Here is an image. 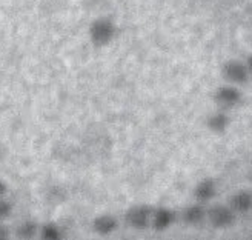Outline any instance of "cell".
<instances>
[{"label":"cell","instance_id":"6da1fadb","mask_svg":"<svg viewBox=\"0 0 252 240\" xmlns=\"http://www.w3.org/2000/svg\"><path fill=\"white\" fill-rule=\"evenodd\" d=\"M116 33H117V28L114 22L108 17H100V19H95L91 27H90V40L95 45V46H106L109 45L112 40H114L116 37Z\"/></svg>","mask_w":252,"mask_h":240},{"label":"cell","instance_id":"7a4b0ae2","mask_svg":"<svg viewBox=\"0 0 252 240\" xmlns=\"http://www.w3.org/2000/svg\"><path fill=\"white\" fill-rule=\"evenodd\" d=\"M237 214L229 208V205L216 204L206 209V220L216 230H226L235 223Z\"/></svg>","mask_w":252,"mask_h":240},{"label":"cell","instance_id":"3957f363","mask_svg":"<svg viewBox=\"0 0 252 240\" xmlns=\"http://www.w3.org/2000/svg\"><path fill=\"white\" fill-rule=\"evenodd\" d=\"M153 206L149 205H134L126 212V223L134 230H148L151 226V217H153Z\"/></svg>","mask_w":252,"mask_h":240},{"label":"cell","instance_id":"277c9868","mask_svg":"<svg viewBox=\"0 0 252 240\" xmlns=\"http://www.w3.org/2000/svg\"><path fill=\"white\" fill-rule=\"evenodd\" d=\"M221 74L231 85H245L251 77V69L240 60H228L223 65Z\"/></svg>","mask_w":252,"mask_h":240},{"label":"cell","instance_id":"5b68a950","mask_svg":"<svg viewBox=\"0 0 252 240\" xmlns=\"http://www.w3.org/2000/svg\"><path fill=\"white\" fill-rule=\"evenodd\" d=\"M214 102L223 109L235 108L242 102V91L235 85H223L217 88V91L214 93Z\"/></svg>","mask_w":252,"mask_h":240},{"label":"cell","instance_id":"8992f818","mask_svg":"<svg viewBox=\"0 0 252 240\" xmlns=\"http://www.w3.org/2000/svg\"><path fill=\"white\" fill-rule=\"evenodd\" d=\"M177 220V214L166 206H160L153 209L151 217V228L154 231H166L169 226Z\"/></svg>","mask_w":252,"mask_h":240},{"label":"cell","instance_id":"52a82bcc","mask_svg":"<svg viewBox=\"0 0 252 240\" xmlns=\"http://www.w3.org/2000/svg\"><path fill=\"white\" fill-rule=\"evenodd\" d=\"M119 230V219L112 214H100L93 220V231L98 236H111Z\"/></svg>","mask_w":252,"mask_h":240},{"label":"cell","instance_id":"ba28073f","mask_svg":"<svg viewBox=\"0 0 252 240\" xmlns=\"http://www.w3.org/2000/svg\"><path fill=\"white\" fill-rule=\"evenodd\" d=\"M217 196V183L214 179H201L194 188V199L198 204H208Z\"/></svg>","mask_w":252,"mask_h":240},{"label":"cell","instance_id":"9c48e42d","mask_svg":"<svg viewBox=\"0 0 252 240\" xmlns=\"http://www.w3.org/2000/svg\"><path fill=\"white\" fill-rule=\"evenodd\" d=\"M229 208L235 214H245L252 209V194L248 189H242V191H237L231 196L229 199Z\"/></svg>","mask_w":252,"mask_h":240},{"label":"cell","instance_id":"30bf717a","mask_svg":"<svg viewBox=\"0 0 252 240\" xmlns=\"http://www.w3.org/2000/svg\"><path fill=\"white\" fill-rule=\"evenodd\" d=\"M183 222L186 225H191V226H195V225H200L206 219V208L201 205V204H195V205H191L188 206L185 211H183Z\"/></svg>","mask_w":252,"mask_h":240},{"label":"cell","instance_id":"8fae6325","mask_svg":"<svg viewBox=\"0 0 252 240\" xmlns=\"http://www.w3.org/2000/svg\"><path fill=\"white\" fill-rule=\"evenodd\" d=\"M206 126L216 134H223L226 130H228L229 126V117L226 112L223 111H219V112H214L211 114L206 120Z\"/></svg>","mask_w":252,"mask_h":240},{"label":"cell","instance_id":"7c38bea8","mask_svg":"<svg viewBox=\"0 0 252 240\" xmlns=\"http://www.w3.org/2000/svg\"><path fill=\"white\" fill-rule=\"evenodd\" d=\"M40 225L35 220H23L16 230V234L22 240H32L37 234H39Z\"/></svg>","mask_w":252,"mask_h":240},{"label":"cell","instance_id":"4fadbf2b","mask_svg":"<svg viewBox=\"0 0 252 240\" xmlns=\"http://www.w3.org/2000/svg\"><path fill=\"white\" fill-rule=\"evenodd\" d=\"M39 234H40V240H63L62 228L57 223H53V222L42 225Z\"/></svg>","mask_w":252,"mask_h":240},{"label":"cell","instance_id":"5bb4252c","mask_svg":"<svg viewBox=\"0 0 252 240\" xmlns=\"http://www.w3.org/2000/svg\"><path fill=\"white\" fill-rule=\"evenodd\" d=\"M12 211H14V205H12L9 200L0 197V220L8 219L12 214Z\"/></svg>","mask_w":252,"mask_h":240},{"label":"cell","instance_id":"9a60e30c","mask_svg":"<svg viewBox=\"0 0 252 240\" xmlns=\"http://www.w3.org/2000/svg\"><path fill=\"white\" fill-rule=\"evenodd\" d=\"M0 240H9V231L3 226H0Z\"/></svg>","mask_w":252,"mask_h":240},{"label":"cell","instance_id":"2e32d148","mask_svg":"<svg viewBox=\"0 0 252 240\" xmlns=\"http://www.w3.org/2000/svg\"><path fill=\"white\" fill-rule=\"evenodd\" d=\"M5 191H6V185L3 182H0V197L5 194Z\"/></svg>","mask_w":252,"mask_h":240}]
</instances>
